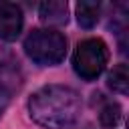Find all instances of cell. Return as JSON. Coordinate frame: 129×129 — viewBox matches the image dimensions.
<instances>
[{"label": "cell", "mask_w": 129, "mask_h": 129, "mask_svg": "<svg viewBox=\"0 0 129 129\" xmlns=\"http://www.w3.org/2000/svg\"><path fill=\"white\" fill-rule=\"evenodd\" d=\"M30 119L44 129H67L81 115V99L64 85H44L28 99Z\"/></svg>", "instance_id": "1"}, {"label": "cell", "mask_w": 129, "mask_h": 129, "mask_svg": "<svg viewBox=\"0 0 129 129\" xmlns=\"http://www.w3.org/2000/svg\"><path fill=\"white\" fill-rule=\"evenodd\" d=\"M24 52L40 67H54L67 54V38L50 28H36L24 40Z\"/></svg>", "instance_id": "2"}, {"label": "cell", "mask_w": 129, "mask_h": 129, "mask_svg": "<svg viewBox=\"0 0 129 129\" xmlns=\"http://www.w3.org/2000/svg\"><path fill=\"white\" fill-rule=\"evenodd\" d=\"M109 62V48L101 38H85L73 52V69L83 81H95Z\"/></svg>", "instance_id": "3"}, {"label": "cell", "mask_w": 129, "mask_h": 129, "mask_svg": "<svg viewBox=\"0 0 129 129\" xmlns=\"http://www.w3.org/2000/svg\"><path fill=\"white\" fill-rule=\"evenodd\" d=\"M24 24V16L18 4L6 2L0 6V38L6 42H12L20 36Z\"/></svg>", "instance_id": "4"}, {"label": "cell", "mask_w": 129, "mask_h": 129, "mask_svg": "<svg viewBox=\"0 0 129 129\" xmlns=\"http://www.w3.org/2000/svg\"><path fill=\"white\" fill-rule=\"evenodd\" d=\"M38 16L44 24L50 26H62L69 20V6L62 0H48L38 6Z\"/></svg>", "instance_id": "5"}, {"label": "cell", "mask_w": 129, "mask_h": 129, "mask_svg": "<svg viewBox=\"0 0 129 129\" xmlns=\"http://www.w3.org/2000/svg\"><path fill=\"white\" fill-rule=\"evenodd\" d=\"M99 14H101V4L99 2L81 0L77 4V22L83 28H93L99 22Z\"/></svg>", "instance_id": "6"}, {"label": "cell", "mask_w": 129, "mask_h": 129, "mask_svg": "<svg viewBox=\"0 0 129 129\" xmlns=\"http://www.w3.org/2000/svg\"><path fill=\"white\" fill-rule=\"evenodd\" d=\"M109 87L115 93H119V95H127V91H129V69H127L125 62L117 64L111 71V75H109Z\"/></svg>", "instance_id": "7"}, {"label": "cell", "mask_w": 129, "mask_h": 129, "mask_svg": "<svg viewBox=\"0 0 129 129\" xmlns=\"http://www.w3.org/2000/svg\"><path fill=\"white\" fill-rule=\"evenodd\" d=\"M99 121H101L103 127H115L121 121V107H119V103H115V101L105 103L101 113H99Z\"/></svg>", "instance_id": "8"}, {"label": "cell", "mask_w": 129, "mask_h": 129, "mask_svg": "<svg viewBox=\"0 0 129 129\" xmlns=\"http://www.w3.org/2000/svg\"><path fill=\"white\" fill-rule=\"evenodd\" d=\"M8 101H10V93H8L4 87H0V117H2V113L6 111V107H8Z\"/></svg>", "instance_id": "9"}]
</instances>
